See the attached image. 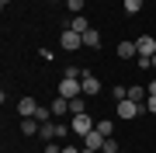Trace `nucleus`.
<instances>
[{
	"instance_id": "obj_12",
	"label": "nucleus",
	"mask_w": 156,
	"mask_h": 153,
	"mask_svg": "<svg viewBox=\"0 0 156 153\" xmlns=\"http://www.w3.org/2000/svg\"><path fill=\"white\" fill-rule=\"evenodd\" d=\"M21 132H24V136H38V132H42V122L38 118H21Z\"/></svg>"
},
{
	"instance_id": "obj_25",
	"label": "nucleus",
	"mask_w": 156,
	"mask_h": 153,
	"mask_svg": "<svg viewBox=\"0 0 156 153\" xmlns=\"http://www.w3.org/2000/svg\"><path fill=\"white\" fill-rule=\"evenodd\" d=\"M0 4H4V7H7V4H11V0H0Z\"/></svg>"
},
{
	"instance_id": "obj_22",
	"label": "nucleus",
	"mask_w": 156,
	"mask_h": 153,
	"mask_svg": "<svg viewBox=\"0 0 156 153\" xmlns=\"http://www.w3.org/2000/svg\"><path fill=\"white\" fill-rule=\"evenodd\" d=\"M45 153H62V146L59 143H45Z\"/></svg>"
},
{
	"instance_id": "obj_5",
	"label": "nucleus",
	"mask_w": 156,
	"mask_h": 153,
	"mask_svg": "<svg viewBox=\"0 0 156 153\" xmlns=\"http://www.w3.org/2000/svg\"><path fill=\"white\" fill-rule=\"evenodd\" d=\"M94 125H97V122H90L87 111H83V115H69V129H73V136H87Z\"/></svg>"
},
{
	"instance_id": "obj_20",
	"label": "nucleus",
	"mask_w": 156,
	"mask_h": 153,
	"mask_svg": "<svg viewBox=\"0 0 156 153\" xmlns=\"http://www.w3.org/2000/svg\"><path fill=\"white\" fill-rule=\"evenodd\" d=\"M66 7H69L73 14H80V11H83V0H66Z\"/></svg>"
},
{
	"instance_id": "obj_26",
	"label": "nucleus",
	"mask_w": 156,
	"mask_h": 153,
	"mask_svg": "<svg viewBox=\"0 0 156 153\" xmlns=\"http://www.w3.org/2000/svg\"><path fill=\"white\" fill-rule=\"evenodd\" d=\"M153 70H156V56H153Z\"/></svg>"
},
{
	"instance_id": "obj_7",
	"label": "nucleus",
	"mask_w": 156,
	"mask_h": 153,
	"mask_svg": "<svg viewBox=\"0 0 156 153\" xmlns=\"http://www.w3.org/2000/svg\"><path fill=\"white\" fill-rule=\"evenodd\" d=\"M101 91H104V87H101V80L90 73V70H83V94H87V97H97Z\"/></svg>"
},
{
	"instance_id": "obj_6",
	"label": "nucleus",
	"mask_w": 156,
	"mask_h": 153,
	"mask_svg": "<svg viewBox=\"0 0 156 153\" xmlns=\"http://www.w3.org/2000/svg\"><path fill=\"white\" fill-rule=\"evenodd\" d=\"M135 49H139V56L153 59L156 56V38H153V35H139V38H135Z\"/></svg>"
},
{
	"instance_id": "obj_8",
	"label": "nucleus",
	"mask_w": 156,
	"mask_h": 153,
	"mask_svg": "<svg viewBox=\"0 0 156 153\" xmlns=\"http://www.w3.org/2000/svg\"><path fill=\"white\" fill-rule=\"evenodd\" d=\"M38 101H35V97H21V101H17V111H21V118H35V115H38Z\"/></svg>"
},
{
	"instance_id": "obj_15",
	"label": "nucleus",
	"mask_w": 156,
	"mask_h": 153,
	"mask_svg": "<svg viewBox=\"0 0 156 153\" xmlns=\"http://www.w3.org/2000/svg\"><path fill=\"white\" fill-rule=\"evenodd\" d=\"M83 111H87V94H80L69 101V115H83Z\"/></svg>"
},
{
	"instance_id": "obj_2",
	"label": "nucleus",
	"mask_w": 156,
	"mask_h": 153,
	"mask_svg": "<svg viewBox=\"0 0 156 153\" xmlns=\"http://www.w3.org/2000/svg\"><path fill=\"white\" fill-rule=\"evenodd\" d=\"M83 94V80L80 77H62L59 80V97H66V101H73V97Z\"/></svg>"
},
{
	"instance_id": "obj_16",
	"label": "nucleus",
	"mask_w": 156,
	"mask_h": 153,
	"mask_svg": "<svg viewBox=\"0 0 156 153\" xmlns=\"http://www.w3.org/2000/svg\"><path fill=\"white\" fill-rule=\"evenodd\" d=\"M128 97H132V101H146V97H149V91H146V87H139V84H135V87H128Z\"/></svg>"
},
{
	"instance_id": "obj_1",
	"label": "nucleus",
	"mask_w": 156,
	"mask_h": 153,
	"mask_svg": "<svg viewBox=\"0 0 156 153\" xmlns=\"http://www.w3.org/2000/svg\"><path fill=\"white\" fill-rule=\"evenodd\" d=\"M69 122H62V118H52V122H42V132H38V139L45 143H56V139H66L69 136Z\"/></svg>"
},
{
	"instance_id": "obj_17",
	"label": "nucleus",
	"mask_w": 156,
	"mask_h": 153,
	"mask_svg": "<svg viewBox=\"0 0 156 153\" xmlns=\"http://www.w3.org/2000/svg\"><path fill=\"white\" fill-rule=\"evenodd\" d=\"M142 4H146V0H122L125 14H139V11H142Z\"/></svg>"
},
{
	"instance_id": "obj_3",
	"label": "nucleus",
	"mask_w": 156,
	"mask_h": 153,
	"mask_svg": "<svg viewBox=\"0 0 156 153\" xmlns=\"http://www.w3.org/2000/svg\"><path fill=\"white\" fill-rule=\"evenodd\" d=\"M115 108H118V118H125V122L139 118V115L146 111V104H139V101H132V97H125V101H118Z\"/></svg>"
},
{
	"instance_id": "obj_14",
	"label": "nucleus",
	"mask_w": 156,
	"mask_h": 153,
	"mask_svg": "<svg viewBox=\"0 0 156 153\" xmlns=\"http://www.w3.org/2000/svg\"><path fill=\"white\" fill-rule=\"evenodd\" d=\"M66 28H73V31H80V35H83V31H90V21H87L83 14H73V21L66 24Z\"/></svg>"
},
{
	"instance_id": "obj_21",
	"label": "nucleus",
	"mask_w": 156,
	"mask_h": 153,
	"mask_svg": "<svg viewBox=\"0 0 156 153\" xmlns=\"http://www.w3.org/2000/svg\"><path fill=\"white\" fill-rule=\"evenodd\" d=\"M146 111H149V115H156V94H149V97H146Z\"/></svg>"
},
{
	"instance_id": "obj_24",
	"label": "nucleus",
	"mask_w": 156,
	"mask_h": 153,
	"mask_svg": "<svg viewBox=\"0 0 156 153\" xmlns=\"http://www.w3.org/2000/svg\"><path fill=\"white\" fill-rule=\"evenodd\" d=\"M83 153H97V150H90V146H83Z\"/></svg>"
},
{
	"instance_id": "obj_18",
	"label": "nucleus",
	"mask_w": 156,
	"mask_h": 153,
	"mask_svg": "<svg viewBox=\"0 0 156 153\" xmlns=\"http://www.w3.org/2000/svg\"><path fill=\"white\" fill-rule=\"evenodd\" d=\"M97 132H101V136H115V122L111 118H101L97 122Z\"/></svg>"
},
{
	"instance_id": "obj_10",
	"label": "nucleus",
	"mask_w": 156,
	"mask_h": 153,
	"mask_svg": "<svg viewBox=\"0 0 156 153\" xmlns=\"http://www.w3.org/2000/svg\"><path fill=\"white\" fill-rule=\"evenodd\" d=\"M49 108H52V118H66V115H69V101H66V97H56Z\"/></svg>"
},
{
	"instance_id": "obj_9",
	"label": "nucleus",
	"mask_w": 156,
	"mask_h": 153,
	"mask_svg": "<svg viewBox=\"0 0 156 153\" xmlns=\"http://www.w3.org/2000/svg\"><path fill=\"white\" fill-rule=\"evenodd\" d=\"M104 139H108V136H101V132H97V125H94V129H90L87 136H83V146H90V150H97V153H101V146H104Z\"/></svg>"
},
{
	"instance_id": "obj_23",
	"label": "nucleus",
	"mask_w": 156,
	"mask_h": 153,
	"mask_svg": "<svg viewBox=\"0 0 156 153\" xmlns=\"http://www.w3.org/2000/svg\"><path fill=\"white\" fill-rule=\"evenodd\" d=\"M62 153H83V150H76V146H62Z\"/></svg>"
},
{
	"instance_id": "obj_13",
	"label": "nucleus",
	"mask_w": 156,
	"mask_h": 153,
	"mask_svg": "<svg viewBox=\"0 0 156 153\" xmlns=\"http://www.w3.org/2000/svg\"><path fill=\"white\" fill-rule=\"evenodd\" d=\"M83 49H101V31H97V28L83 31Z\"/></svg>"
},
{
	"instance_id": "obj_19",
	"label": "nucleus",
	"mask_w": 156,
	"mask_h": 153,
	"mask_svg": "<svg viewBox=\"0 0 156 153\" xmlns=\"http://www.w3.org/2000/svg\"><path fill=\"white\" fill-rule=\"evenodd\" d=\"M101 153H118V139H115V136H108V139H104V146H101Z\"/></svg>"
},
{
	"instance_id": "obj_4",
	"label": "nucleus",
	"mask_w": 156,
	"mask_h": 153,
	"mask_svg": "<svg viewBox=\"0 0 156 153\" xmlns=\"http://www.w3.org/2000/svg\"><path fill=\"white\" fill-rule=\"evenodd\" d=\"M59 46L66 49V52H80V49H83V35H80V31H73V28H62Z\"/></svg>"
},
{
	"instance_id": "obj_11",
	"label": "nucleus",
	"mask_w": 156,
	"mask_h": 153,
	"mask_svg": "<svg viewBox=\"0 0 156 153\" xmlns=\"http://www.w3.org/2000/svg\"><path fill=\"white\" fill-rule=\"evenodd\" d=\"M135 56H139L135 42H118V59H135Z\"/></svg>"
}]
</instances>
